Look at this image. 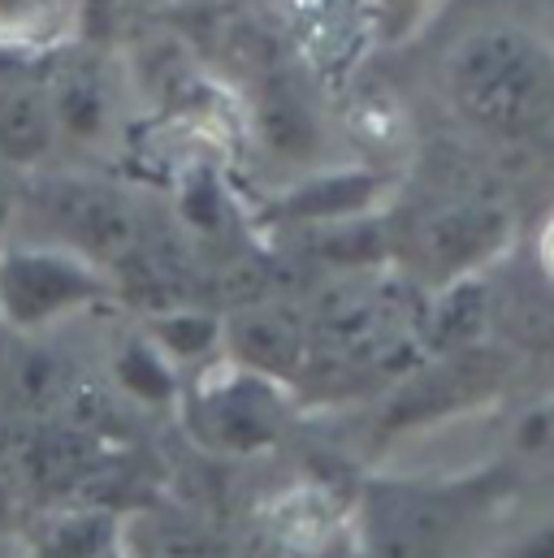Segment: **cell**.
Wrapping results in <instances>:
<instances>
[{"mask_svg":"<svg viewBox=\"0 0 554 558\" xmlns=\"http://www.w3.org/2000/svg\"><path fill=\"white\" fill-rule=\"evenodd\" d=\"M450 96L477 126L533 135L554 118L551 52L520 31H481L450 61Z\"/></svg>","mask_w":554,"mask_h":558,"instance_id":"cell-2","label":"cell"},{"mask_svg":"<svg viewBox=\"0 0 554 558\" xmlns=\"http://www.w3.org/2000/svg\"><path fill=\"white\" fill-rule=\"evenodd\" d=\"M498 468L511 481L554 472V399L533 403L525 416L516 420V428L507 437V463H498Z\"/></svg>","mask_w":554,"mask_h":558,"instance_id":"cell-12","label":"cell"},{"mask_svg":"<svg viewBox=\"0 0 554 558\" xmlns=\"http://www.w3.org/2000/svg\"><path fill=\"white\" fill-rule=\"evenodd\" d=\"M4 511H9V498H4V481H0V520H4Z\"/></svg>","mask_w":554,"mask_h":558,"instance_id":"cell-23","label":"cell"},{"mask_svg":"<svg viewBox=\"0 0 554 558\" xmlns=\"http://www.w3.org/2000/svg\"><path fill=\"white\" fill-rule=\"evenodd\" d=\"M221 338V325L204 312H165L152 320L147 342L173 364V360H200L213 351V342Z\"/></svg>","mask_w":554,"mask_h":558,"instance_id":"cell-16","label":"cell"},{"mask_svg":"<svg viewBox=\"0 0 554 558\" xmlns=\"http://www.w3.org/2000/svg\"><path fill=\"white\" fill-rule=\"evenodd\" d=\"M386 4H404V9H408V4H412V0H386Z\"/></svg>","mask_w":554,"mask_h":558,"instance_id":"cell-24","label":"cell"},{"mask_svg":"<svg viewBox=\"0 0 554 558\" xmlns=\"http://www.w3.org/2000/svg\"><path fill=\"white\" fill-rule=\"evenodd\" d=\"M57 140L48 70L22 48H0V160L13 173L35 169Z\"/></svg>","mask_w":554,"mask_h":558,"instance_id":"cell-8","label":"cell"},{"mask_svg":"<svg viewBox=\"0 0 554 558\" xmlns=\"http://www.w3.org/2000/svg\"><path fill=\"white\" fill-rule=\"evenodd\" d=\"M17 173L0 160V252H4V243H9V234H13V221H17Z\"/></svg>","mask_w":554,"mask_h":558,"instance_id":"cell-21","label":"cell"},{"mask_svg":"<svg viewBox=\"0 0 554 558\" xmlns=\"http://www.w3.org/2000/svg\"><path fill=\"white\" fill-rule=\"evenodd\" d=\"M109 274L48 243H4L0 252V325L35 338L65 316L109 299Z\"/></svg>","mask_w":554,"mask_h":558,"instance_id":"cell-4","label":"cell"},{"mask_svg":"<svg viewBox=\"0 0 554 558\" xmlns=\"http://www.w3.org/2000/svg\"><path fill=\"white\" fill-rule=\"evenodd\" d=\"M113 542L109 520L100 515H61L48 520L35 537V558H105Z\"/></svg>","mask_w":554,"mask_h":558,"instance_id":"cell-15","label":"cell"},{"mask_svg":"<svg viewBox=\"0 0 554 558\" xmlns=\"http://www.w3.org/2000/svg\"><path fill=\"white\" fill-rule=\"evenodd\" d=\"M507 226L490 208H437L412 226L416 265L437 281H459L477 260H485L503 243Z\"/></svg>","mask_w":554,"mask_h":558,"instance_id":"cell-10","label":"cell"},{"mask_svg":"<svg viewBox=\"0 0 554 558\" xmlns=\"http://www.w3.org/2000/svg\"><path fill=\"white\" fill-rule=\"evenodd\" d=\"M542 252H546V274L554 278V226H551V234H546V247H542Z\"/></svg>","mask_w":554,"mask_h":558,"instance_id":"cell-22","label":"cell"},{"mask_svg":"<svg viewBox=\"0 0 554 558\" xmlns=\"http://www.w3.org/2000/svg\"><path fill=\"white\" fill-rule=\"evenodd\" d=\"M503 468L472 476H377L351 515L360 558H455L507 507Z\"/></svg>","mask_w":554,"mask_h":558,"instance_id":"cell-1","label":"cell"},{"mask_svg":"<svg viewBox=\"0 0 554 558\" xmlns=\"http://www.w3.org/2000/svg\"><path fill=\"white\" fill-rule=\"evenodd\" d=\"M48 92H52V113H57V131L70 135H96L105 126V92L96 83V74L87 70H48Z\"/></svg>","mask_w":554,"mask_h":558,"instance_id":"cell-13","label":"cell"},{"mask_svg":"<svg viewBox=\"0 0 554 558\" xmlns=\"http://www.w3.org/2000/svg\"><path fill=\"white\" fill-rule=\"evenodd\" d=\"M498 558H554V520L529 529L520 542H511Z\"/></svg>","mask_w":554,"mask_h":558,"instance_id":"cell-20","label":"cell"},{"mask_svg":"<svg viewBox=\"0 0 554 558\" xmlns=\"http://www.w3.org/2000/svg\"><path fill=\"white\" fill-rule=\"evenodd\" d=\"M52 17V0H0V48H22Z\"/></svg>","mask_w":554,"mask_h":558,"instance_id":"cell-19","label":"cell"},{"mask_svg":"<svg viewBox=\"0 0 554 558\" xmlns=\"http://www.w3.org/2000/svg\"><path fill=\"white\" fill-rule=\"evenodd\" d=\"M221 338L230 347V364L277 386L308 368V316L286 303H243L221 325Z\"/></svg>","mask_w":554,"mask_h":558,"instance_id":"cell-9","label":"cell"},{"mask_svg":"<svg viewBox=\"0 0 554 558\" xmlns=\"http://www.w3.org/2000/svg\"><path fill=\"white\" fill-rule=\"evenodd\" d=\"M507 381V360L498 351H450L437 364L412 373L390 403L382 408V433H408V428H424L446 416H459L472 403H485L498 386Z\"/></svg>","mask_w":554,"mask_h":558,"instance_id":"cell-7","label":"cell"},{"mask_svg":"<svg viewBox=\"0 0 554 558\" xmlns=\"http://www.w3.org/2000/svg\"><path fill=\"white\" fill-rule=\"evenodd\" d=\"M412 325V307L395 286H342L308 316V364L351 377L386 373L408 355Z\"/></svg>","mask_w":554,"mask_h":558,"instance_id":"cell-3","label":"cell"},{"mask_svg":"<svg viewBox=\"0 0 554 558\" xmlns=\"http://www.w3.org/2000/svg\"><path fill=\"white\" fill-rule=\"evenodd\" d=\"M17 213L31 217L39 243L74 252L96 269L131 256L138 243V221L131 204L92 178H44L17 191Z\"/></svg>","mask_w":554,"mask_h":558,"instance_id":"cell-5","label":"cell"},{"mask_svg":"<svg viewBox=\"0 0 554 558\" xmlns=\"http://www.w3.org/2000/svg\"><path fill=\"white\" fill-rule=\"evenodd\" d=\"M113 377L127 395H135L138 403H169L178 395V381H173V364L147 342V338H131L122 351H118V364H113Z\"/></svg>","mask_w":554,"mask_h":558,"instance_id":"cell-14","label":"cell"},{"mask_svg":"<svg viewBox=\"0 0 554 558\" xmlns=\"http://www.w3.org/2000/svg\"><path fill=\"white\" fill-rule=\"evenodd\" d=\"M485 316H490V294H485V286L472 278H459L446 286V294H442V303L429 312L424 329H429V342H433L442 355H450V351H468V347L481 338Z\"/></svg>","mask_w":554,"mask_h":558,"instance_id":"cell-11","label":"cell"},{"mask_svg":"<svg viewBox=\"0 0 554 558\" xmlns=\"http://www.w3.org/2000/svg\"><path fill=\"white\" fill-rule=\"evenodd\" d=\"M369 199V178H329V182H321V191L312 195H299L294 199V213L299 217H338V213H351V208H360Z\"/></svg>","mask_w":554,"mask_h":558,"instance_id":"cell-18","label":"cell"},{"mask_svg":"<svg viewBox=\"0 0 554 558\" xmlns=\"http://www.w3.org/2000/svg\"><path fill=\"white\" fill-rule=\"evenodd\" d=\"M261 122H265V140L274 143L277 151H286V156L308 151V147H312V140H316L308 109H303V105H299L290 92H274V96L265 100Z\"/></svg>","mask_w":554,"mask_h":558,"instance_id":"cell-17","label":"cell"},{"mask_svg":"<svg viewBox=\"0 0 554 558\" xmlns=\"http://www.w3.org/2000/svg\"><path fill=\"white\" fill-rule=\"evenodd\" d=\"M186 433L226 459H252L277 446L286 428V395L269 377H256L239 364L204 368L182 395Z\"/></svg>","mask_w":554,"mask_h":558,"instance_id":"cell-6","label":"cell"}]
</instances>
